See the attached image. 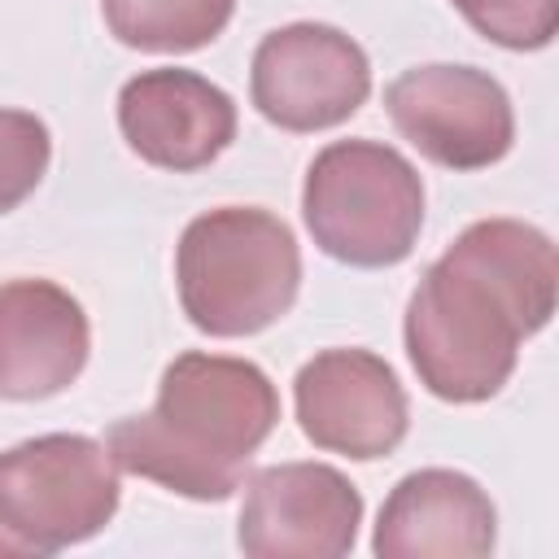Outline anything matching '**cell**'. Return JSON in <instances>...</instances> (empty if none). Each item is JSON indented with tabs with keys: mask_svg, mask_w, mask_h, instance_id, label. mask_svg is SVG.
Wrapping results in <instances>:
<instances>
[{
	"mask_svg": "<svg viewBox=\"0 0 559 559\" xmlns=\"http://www.w3.org/2000/svg\"><path fill=\"white\" fill-rule=\"evenodd\" d=\"M301 218L314 245L358 271L397 266L424 231V179L380 140H332L301 183Z\"/></svg>",
	"mask_w": 559,
	"mask_h": 559,
	"instance_id": "277c9868",
	"label": "cell"
},
{
	"mask_svg": "<svg viewBox=\"0 0 559 559\" xmlns=\"http://www.w3.org/2000/svg\"><path fill=\"white\" fill-rule=\"evenodd\" d=\"M236 542L249 559H341L358 542L362 493L328 463H271L240 480Z\"/></svg>",
	"mask_w": 559,
	"mask_h": 559,
	"instance_id": "ba28073f",
	"label": "cell"
},
{
	"mask_svg": "<svg viewBox=\"0 0 559 559\" xmlns=\"http://www.w3.org/2000/svg\"><path fill=\"white\" fill-rule=\"evenodd\" d=\"M253 109L293 135L328 131L349 122L371 96V61L336 26L293 22L253 48L249 61Z\"/></svg>",
	"mask_w": 559,
	"mask_h": 559,
	"instance_id": "52a82bcc",
	"label": "cell"
},
{
	"mask_svg": "<svg viewBox=\"0 0 559 559\" xmlns=\"http://www.w3.org/2000/svg\"><path fill=\"white\" fill-rule=\"evenodd\" d=\"M92 354V323L79 297L52 280L0 284V397L44 402L66 393Z\"/></svg>",
	"mask_w": 559,
	"mask_h": 559,
	"instance_id": "8fae6325",
	"label": "cell"
},
{
	"mask_svg": "<svg viewBox=\"0 0 559 559\" xmlns=\"http://www.w3.org/2000/svg\"><path fill=\"white\" fill-rule=\"evenodd\" d=\"M118 131L140 162L192 175L236 140V100L197 70H140L118 92Z\"/></svg>",
	"mask_w": 559,
	"mask_h": 559,
	"instance_id": "30bf717a",
	"label": "cell"
},
{
	"mask_svg": "<svg viewBox=\"0 0 559 559\" xmlns=\"http://www.w3.org/2000/svg\"><path fill=\"white\" fill-rule=\"evenodd\" d=\"M122 480L105 441L44 432L0 450V559H48L118 515Z\"/></svg>",
	"mask_w": 559,
	"mask_h": 559,
	"instance_id": "5b68a950",
	"label": "cell"
},
{
	"mask_svg": "<svg viewBox=\"0 0 559 559\" xmlns=\"http://www.w3.org/2000/svg\"><path fill=\"white\" fill-rule=\"evenodd\" d=\"M293 411L306 441L358 463L393 454L411 428L406 389L371 349H319L301 362Z\"/></svg>",
	"mask_w": 559,
	"mask_h": 559,
	"instance_id": "9c48e42d",
	"label": "cell"
},
{
	"mask_svg": "<svg viewBox=\"0 0 559 559\" xmlns=\"http://www.w3.org/2000/svg\"><path fill=\"white\" fill-rule=\"evenodd\" d=\"M105 26L118 44L140 52H197L214 44L236 0H100Z\"/></svg>",
	"mask_w": 559,
	"mask_h": 559,
	"instance_id": "4fadbf2b",
	"label": "cell"
},
{
	"mask_svg": "<svg viewBox=\"0 0 559 559\" xmlns=\"http://www.w3.org/2000/svg\"><path fill=\"white\" fill-rule=\"evenodd\" d=\"M397 135L445 170H485L515 144V109L507 87L476 66H415L384 87Z\"/></svg>",
	"mask_w": 559,
	"mask_h": 559,
	"instance_id": "8992f818",
	"label": "cell"
},
{
	"mask_svg": "<svg viewBox=\"0 0 559 559\" xmlns=\"http://www.w3.org/2000/svg\"><path fill=\"white\" fill-rule=\"evenodd\" d=\"M52 162V135L44 118L26 109H0V214L17 210Z\"/></svg>",
	"mask_w": 559,
	"mask_h": 559,
	"instance_id": "5bb4252c",
	"label": "cell"
},
{
	"mask_svg": "<svg viewBox=\"0 0 559 559\" xmlns=\"http://www.w3.org/2000/svg\"><path fill=\"white\" fill-rule=\"evenodd\" d=\"M275 424L280 393L258 362L188 349L166 362L153 411L109 424L105 450L118 472L192 502H223Z\"/></svg>",
	"mask_w": 559,
	"mask_h": 559,
	"instance_id": "7a4b0ae2",
	"label": "cell"
},
{
	"mask_svg": "<svg viewBox=\"0 0 559 559\" xmlns=\"http://www.w3.org/2000/svg\"><path fill=\"white\" fill-rule=\"evenodd\" d=\"M476 35L511 52H537L559 31V0H450Z\"/></svg>",
	"mask_w": 559,
	"mask_h": 559,
	"instance_id": "9a60e30c",
	"label": "cell"
},
{
	"mask_svg": "<svg viewBox=\"0 0 559 559\" xmlns=\"http://www.w3.org/2000/svg\"><path fill=\"white\" fill-rule=\"evenodd\" d=\"M493 546L498 511L489 493L454 467H419L402 476L371 533L380 559H485Z\"/></svg>",
	"mask_w": 559,
	"mask_h": 559,
	"instance_id": "7c38bea8",
	"label": "cell"
},
{
	"mask_svg": "<svg viewBox=\"0 0 559 559\" xmlns=\"http://www.w3.org/2000/svg\"><path fill=\"white\" fill-rule=\"evenodd\" d=\"M559 262L542 227L520 218H480L445 245L419 275L402 341L419 384L454 406L502 393L520 345L555 314Z\"/></svg>",
	"mask_w": 559,
	"mask_h": 559,
	"instance_id": "6da1fadb",
	"label": "cell"
},
{
	"mask_svg": "<svg viewBox=\"0 0 559 559\" xmlns=\"http://www.w3.org/2000/svg\"><path fill=\"white\" fill-rule=\"evenodd\" d=\"M175 284L197 332L218 341L253 336L293 310L301 288V249L280 214L258 205H218L183 227Z\"/></svg>",
	"mask_w": 559,
	"mask_h": 559,
	"instance_id": "3957f363",
	"label": "cell"
}]
</instances>
